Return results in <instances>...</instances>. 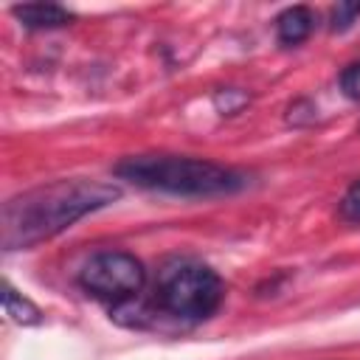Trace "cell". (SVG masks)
<instances>
[{"instance_id":"obj_2","label":"cell","mask_w":360,"mask_h":360,"mask_svg":"<svg viewBox=\"0 0 360 360\" xmlns=\"http://www.w3.org/2000/svg\"><path fill=\"white\" fill-rule=\"evenodd\" d=\"M115 177L177 197H225L248 183V177L231 166L186 155H132L115 163Z\"/></svg>"},{"instance_id":"obj_7","label":"cell","mask_w":360,"mask_h":360,"mask_svg":"<svg viewBox=\"0 0 360 360\" xmlns=\"http://www.w3.org/2000/svg\"><path fill=\"white\" fill-rule=\"evenodd\" d=\"M3 307H6V315L14 321V323H22V326H37L42 321V312L39 307L25 298L22 292H17L8 281L3 284Z\"/></svg>"},{"instance_id":"obj_10","label":"cell","mask_w":360,"mask_h":360,"mask_svg":"<svg viewBox=\"0 0 360 360\" xmlns=\"http://www.w3.org/2000/svg\"><path fill=\"white\" fill-rule=\"evenodd\" d=\"M340 217L346 222H360V180L343 194V200H340Z\"/></svg>"},{"instance_id":"obj_4","label":"cell","mask_w":360,"mask_h":360,"mask_svg":"<svg viewBox=\"0 0 360 360\" xmlns=\"http://www.w3.org/2000/svg\"><path fill=\"white\" fill-rule=\"evenodd\" d=\"M143 284H146V270L141 259L124 250H101L90 256L79 270V287L87 295L107 301L112 307L138 298Z\"/></svg>"},{"instance_id":"obj_5","label":"cell","mask_w":360,"mask_h":360,"mask_svg":"<svg viewBox=\"0 0 360 360\" xmlns=\"http://www.w3.org/2000/svg\"><path fill=\"white\" fill-rule=\"evenodd\" d=\"M315 28V14L307 6H290L276 17V37L281 45H301Z\"/></svg>"},{"instance_id":"obj_8","label":"cell","mask_w":360,"mask_h":360,"mask_svg":"<svg viewBox=\"0 0 360 360\" xmlns=\"http://www.w3.org/2000/svg\"><path fill=\"white\" fill-rule=\"evenodd\" d=\"M248 101H250V96L245 90H236V87H225V90L214 93V107L222 115H236L242 107H248Z\"/></svg>"},{"instance_id":"obj_3","label":"cell","mask_w":360,"mask_h":360,"mask_svg":"<svg viewBox=\"0 0 360 360\" xmlns=\"http://www.w3.org/2000/svg\"><path fill=\"white\" fill-rule=\"evenodd\" d=\"M152 292H155L158 309L180 323L208 321L225 298L222 278L208 264L194 262V259L166 262L158 270Z\"/></svg>"},{"instance_id":"obj_6","label":"cell","mask_w":360,"mask_h":360,"mask_svg":"<svg viewBox=\"0 0 360 360\" xmlns=\"http://www.w3.org/2000/svg\"><path fill=\"white\" fill-rule=\"evenodd\" d=\"M11 14L25 28H59L73 20V14L56 3H22V6H14Z\"/></svg>"},{"instance_id":"obj_1","label":"cell","mask_w":360,"mask_h":360,"mask_svg":"<svg viewBox=\"0 0 360 360\" xmlns=\"http://www.w3.org/2000/svg\"><path fill=\"white\" fill-rule=\"evenodd\" d=\"M121 197L118 183L107 180H53L3 202L0 214V245L3 250L37 248L62 231H68L82 217L107 208Z\"/></svg>"},{"instance_id":"obj_9","label":"cell","mask_w":360,"mask_h":360,"mask_svg":"<svg viewBox=\"0 0 360 360\" xmlns=\"http://www.w3.org/2000/svg\"><path fill=\"white\" fill-rule=\"evenodd\" d=\"M360 17V3H338L332 8V31H346Z\"/></svg>"}]
</instances>
